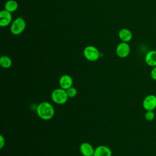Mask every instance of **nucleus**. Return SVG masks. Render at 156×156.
I'll use <instances>...</instances> for the list:
<instances>
[{
  "label": "nucleus",
  "mask_w": 156,
  "mask_h": 156,
  "mask_svg": "<svg viewBox=\"0 0 156 156\" xmlns=\"http://www.w3.org/2000/svg\"><path fill=\"white\" fill-rule=\"evenodd\" d=\"M66 90V93L68 98H74L77 94V89L73 87H71Z\"/></svg>",
  "instance_id": "nucleus-16"
},
{
  "label": "nucleus",
  "mask_w": 156,
  "mask_h": 156,
  "mask_svg": "<svg viewBox=\"0 0 156 156\" xmlns=\"http://www.w3.org/2000/svg\"><path fill=\"white\" fill-rule=\"evenodd\" d=\"M142 105L146 111H154L156 108V95L153 94L147 95L143 99Z\"/></svg>",
  "instance_id": "nucleus-5"
},
{
  "label": "nucleus",
  "mask_w": 156,
  "mask_h": 156,
  "mask_svg": "<svg viewBox=\"0 0 156 156\" xmlns=\"http://www.w3.org/2000/svg\"><path fill=\"white\" fill-rule=\"evenodd\" d=\"M26 28V22L21 17L15 20L10 27V31L13 35H19L21 34Z\"/></svg>",
  "instance_id": "nucleus-3"
},
{
  "label": "nucleus",
  "mask_w": 156,
  "mask_h": 156,
  "mask_svg": "<svg viewBox=\"0 0 156 156\" xmlns=\"http://www.w3.org/2000/svg\"><path fill=\"white\" fill-rule=\"evenodd\" d=\"M155 115L154 111L149 110V111H146L144 113V118L147 121H152L155 118Z\"/></svg>",
  "instance_id": "nucleus-15"
},
{
  "label": "nucleus",
  "mask_w": 156,
  "mask_h": 156,
  "mask_svg": "<svg viewBox=\"0 0 156 156\" xmlns=\"http://www.w3.org/2000/svg\"><path fill=\"white\" fill-rule=\"evenodd\" d=\"M54 107L48 102H42L37 107V115L43 120H49L54 115Z\"/></svg>",
  "instance_id": "nucleus-1"
},
{
  "label": "nucleus",
  "mask_w": 156,
  "mask_h": 156,
  "mask_svg": "<svg viewBox=\"0 0 156 156\" xmlns=\"http://www.w3.org/2000/svg\"><path fill=\"white\" fill-rule=\"evenodd\" d=\"M118 36L119 39L122 42L128 43L132 38V33L129 29L126 28H123L119 31Z\"/></svg>",
  "instance_id": "nucleus-12"
},
{
  "label": "nucleus",
  "mask_w": 156,
  "mask_h": 156,
  "mask_svg": "<svg viewBox=\"0 0 156 156\" xmlns=\"http://www.w3.org/2000/svg\"><path fill=\"white\" fill-rule=\"evenodd\" d=\"M80 152L83 156H93L94 149L93 146L87 142H84L80 144L79 147Z\"/></svg>",
  "instance_id": "nucleus-8"
},
{
  "label": "nucleus",
  "mask_w": 156,
  "mask_h": 156,
  "mask_svg": "<svg viewBox=\"0 0 156 156\" xmlns=\"http://www.w3.org/2000/svg\"><path fill=\"white\" fill-rule=\"evenodd\" d=\"M12 60L7 55H2L0 58L1 66L4 68H9L12 66Z\"/></svg>",
  "instance_id": "nucleus-14"
},
{
  "label": "nucleus",
  "mask_w": 156,
  "mask_h": 156,
  "mask_svg": "<svg viewBox=\"0 0 156 156\" xmlns=\"http://www.w3.org/2000/svg\"><path fill=\"white\" fill-rule=\"evenodd\" d=\"M112 150L107 146L100 145L94 149L93 156H112Z\"/></svg>",
  "instance_id": "nucleus-10"
},
{
  "label": "nucleus",
  "mask_w": 156,
  "mask_h": 156,
  "mask_svg": "<svg viewBox=\"0 0 156 156\" xmlns=\"http://www.w3.org/2000/svg\"><path fill=\"white\" fill-rule=\"evenodd\" d=\"M18 9V3L15 0H9L5 4V9L10 12H15Z\"/></svg>",
  "instance_id": "nucleus-13"
},
{
  "label": "nucleus",
  "mask_w": 156,
  "mask_h": 156,
  "mask_svg": "<svg viewBox=\"0 0 156 156\" xmlns=\"http://www.w3.org/2000/svg\"><path fill=\"white\" fill-rule=\"evenodd\" d=\"M83 55L90 62L96 61L100 56L98 49L93 46H88L83 50Z\"/></svg>",
  "instance_id": "nucleus-4"
},
{
  "label": "nucleus",
  "mask_w": 156,
  "mask_h": 156,
  "mask_svg": "<svg viewBox=\"0 0 156 156\" xmlns=\"http://www.w3.org/2000/svg\"><path fill=\"white\" fill-rule=\"evenodd\" d=\"M73 83V80L72 77L68 74H64L59 79V85L60 86V88L65 90H67L69 88L71 87Z\"/></svg>",
  "instance_id": "nucleus-11"
},
{
  "label": "nucleus",
  "mask_w": 156,
  "mask_h": 156,
  "mask_svg": "<svg viewBox=\"0 0 156 156\" xmlns=\"http://www.w3.org/2000/svg\"><path fill=\"white\" fill-rule=\"evenodd\" d=\"M150 76L152 80L156 81V66L152 68L150 73Z\"/></svg>",
  "instance_id": "nucleus-17"
},
{
  "label": "nucleus",
  "mask_w": 156,
  "mask_h": 156,
  "mask_svg": "<svg viewBox=\"0 0 156 156\" xmlns=\"http://www.w3.org/2000/svg\"><path fill=\"white\" fill-rule=\"evenodd\" d=\"M11 12L7 10H2L0 12V26L1 27H5L8 26L12 21Z\"/></svg>",
  "instance_id": "nucleus-9"
},
{
  "label": "nucleus",
  "mask_w": 156,
  "mask_h": 156,
  "mask_svg": "<svg viewBox=\"0 0 156 156\" xmlns=\"http://www.w3.org/2000/svg\"><path fill=\"white\" fill-rule=\"evenodd\" d=\"M68 96L66 90L63 88L55 89L51 93V99L57 104H64L66 102Z\"/></svg>",
  "instance_id": "nucleus-2"
},
{
  "label": "nucleus",
  "mask_w": 156,
  "mask_h": 156,
  "mask_svg": "<svg viewBox=\"0 0 156 156\" xmlns=\"http://www.w3.org/2000/svg\"><path fill=\"white\" fill-rule=\"evenodd\" d=\"M144 62L150 67L156 66V50L151 49L146 52L144 56Z\"/></svg>",
  "instance_id": "nucleus-7"
},
{
  "label": "nucleus",
  "mask_w": 156,
  "mask_h": 156,
  "mask_svg": "<svg viewBox=\"0 0 156 156\" xmlns=\"http://www.w3.org/2000/svg\"><path fill=\"white\" fill-rule=\"evenodd\" d=\"M5 138H4V137L1 135L0 136V148H1V149H2V148L4 146V145H5Z\"/></svg>",
  "instance_id": "nucleus-18"
},
{
  "label": "nucleus",
  "mask_w": 156,
  "mask_h": 156,
  "mask_svg": "<svg viewBox=\"0 0 156 156\" xmlns=\"http://www.w3.org/2000/svg\"><path fill=\"white\" fill-rule=\"evenodd\" d=\"M130 52V48L129 44L126 42H121L118 44L116 49L117 55L120 58L127 57Z\"/></svg>",
  "instance_id": "nucleus-6"
}]
</instances>
